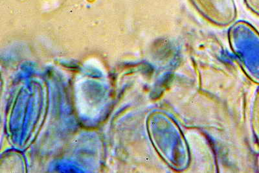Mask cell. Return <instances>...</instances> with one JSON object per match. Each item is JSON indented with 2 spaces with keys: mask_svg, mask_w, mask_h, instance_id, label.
I'll return each instance as SVG.
<instances>
[{
  "mask_svg": "<svg viewBox=\"0 0 259 173\" xmlns=\"http://www.w3.org/2000/svg\"><path fill=\"white\" fill-rule=\"evenodd\" d=\"M247 8L259 17V0H244Z\"/></svg>",
  "mask_w": 259,
  "mask_h": 173,
  "instance_id": "obj_3",
  "label": "cell"
},
{
  "mask_svg": "<svg viewBox=\"0 0 259 173\" xmlns=\"http://www.w3.org/2000/svg\"><path fill=\"white\" fill-rule=\"evenodd\" d=\"M203 18L219 26L232 24L237 17L235 0H189Z\"/></svg>",
  "mask_w": 259,
  "mask_h": 173,
  "instance_id": "obj_2",
  "label": "cell"
},
{
  "mask_svg": "<svg viewBox=\"0 0 259 173\" xmlns=\"http://www.w3.org/2000/svg\"><path fill=\"white\" fill-rule=\"evenodd\" d=\"M231 42L247 70L259 71V36L253 27L239 21L231 27Z\"/></svg>",
  "mask_w": 259,
  "mask_h": 173,
  "instance_id": "obj_1",
  "label": "cell"
}]
</instances>
